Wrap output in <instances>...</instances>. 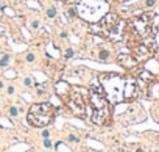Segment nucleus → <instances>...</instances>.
I'll use <instances>...</instances> for the list:
<instances>
[{
  "label": "nucleus",
  "mask_w": 159,
  "mask_h": 152,
  "mask_svg": "<svg viewBox=\"0 0 159 152\" xmlns=\"http://www.w3.org/2000/svg\"><path fill=\"white\" fill-rule=\"evenodd\" d=\"M25 60H27V63H33L34 61V53L33 52H28L27 55H25Z\"/></svg>",
  "instance_id": "14"
},
{
  "label": "nucleus",
  "mask_w": 159,
  "mask_h": 152,
  "mask_svg": "<svg viewBox=\"0 0 159 152\" xmlns=\"http://www.w3.org/2000/svg\"><path fill=\"white\" fill-rule=\"evenodd\" d=\"M122 2H128V0H122Z\"/></svg>",
  "instance_id": "25"
},
{
  "label": "nucleus",
  "mask_w": 159,
  "mask_h": 152,
  "mask_svg": "<svg viewBox=\"0 0 159 152\" xmlns=\"http://www.w3.org/2000/svg\"><path fill=\"white\" fill-rule=\"evenodd\" d=\"M0 19H2V14H0Z\"/></svg>",
  "instance_id": "26"
},
{
  "label": "nucleus",
  "mask_w": 159,
  "mask_h": 152,
  "mask_svg": "<svg viewBox=\"0 0 159 152\" xmlns=\"http://www.w3.org/2000/svg\"><path fill=\"white\" fill-rule=\"evenodd\" d=\"M69 141L70 143H80V138L75 137V135H69Z\"/></svg>",
  "instance_id": "18"
},
{
  "label": "nucleus",
  "mask_w": 159,
  "mask_h": 152,
  "mask_svg": "<svg viewBox=\"0 0 159 152\" xmlns=\"http://www.w3.org/2000/svg\"><path fill=\"white\" fill-rule=\"evenodd\" d=\"M51 140L50 138H44V147H47V149H51Z\"/></svg>",
  "instance_id": "17"
},
{
  "label": "nucleus",
  "mask_w": 159,
  "mask_h": 152,
  "mask_svg": "<svg viewBox=\"0 0 159 152\" xmlns=\"http://www.w3.org/2000/svg\"><path fill=\"white\" fill-rule=\"evenodd\" d=\"M6 92H8V94H12V92H14V86H12V85H10V86L6 88Z\"/></svg>",
  "instance_id": "21"
},
{
  "label": "nucleus",
  "mask_w": 159,
  "mask_h": 152,
  "mask_svg": "<svg viewBox=\"0 0 159 152\" xmlns=\"http://www.w3.org/2000/svg\"><path fill=\"white\" fill-rule=\"evenodd\" d=\"M24 85L27 86V88H33V80H31V77H25L24 78Z\"/></svg>",
  "instance_id": "13"
},
{
  "label": "nucleus",
  "mask_w": 159,
  "mask_h": 152,
  "mask_svg": "<svg viewBox=\"0 0 159 152\" xmlns=\"http://www.w3.org/2000/svg\"><path fill=\"white\" fill-rule=\"evenodd\" d=\"M55 107L51 104H34L31 105L27 119L33 127H45L55 119Z\"/></svg>",
  "instance_id": "1"
},
{
  "label": "nucleus",
  "mask_w": 159,
  "mask_h": 152,
  "mask_svg": "<svg viewBox=\"0 0 159 152\" xmlns=\"http://www.w3.org/2000/svg\"><path fill=\"white\" fill-rule=\"evenodd\" d=\"M41 137L42 138H50V130H42V133H41Z\"/></svg>",
  "instance_id": "19"
},
{
  "label": "nucleus",
  "mask_w": 159,
  "mask_h": 152,
  "mask_svg": "<svg viewBox=\"0 0 159 152\" xmlns=\"http://www.w3.org/2000/svg\"><path fill=\"white\" fill-rule=\"evenodd\" d=\"M136 152H145V151H144V149H137Z\"/></svg>",
  "instance_id": "24"
},
{
  "label": "nucleus",
  "mask_w": 159,
  "mask_h": 152,
  "mask_svg": "<svg viewBox=\"0 0 159 152\" xmlns=\"http://www.w3.org/2000/svg\"><path fill=\"white\" fill-rule=\"evenodd\" d=\"M133 57L137 60V63L139 61H145V60H148L150 57L154 53V52H151V50L148 49V46L147 44H137L134 49H133Z\"/></svg>",
  "instance_id": "2"
},
{
  "label": "nucleus",
  "mask_w": 159,
  "mask_h": 152,
  "mask_svg": "<svg viewBox=\"0 0 159 152\" xmlns=\"http://www.w3.org/2000/svg\"><path fill=\"white\" fill-rule=\"evenodd\" d=\"M3 88H5V83H3V82H2V80H0V91H2V90H3Z\"/></svg>",
  "instance_id": "23"
},
{
  "label": "nucleus",
  "mask_w": 159,
  "mask_h": 152,
  "mask_svg": "<svg viewBox=\"0 0 159 152\" xmlns=\"http://www.w3.org/2000/svg\"><path fill=\"white\" fill-rule=\"evenodd\" d=\"M10 115H11L12 118H16L17 115H19V110H17V107H11V108H10Z\"/></svg>",
  "instance_id": "16"
},
{
  "label": "nucleus",
  "mask_w": 159,
  "mask_h": 152,
  "mask_svg": "<svg viewBox=\"0 0 159 152\" xmlns=\"http://www.w3.org/2000/svg\"><path fill=\"white\" fill-rule=\"evenodd\" d=\"M139 77L142 78L144 82H153V80H154V74H151V72H150V71H147V69H144V71H140Z\"/></svg>",
  "instance_id": "8"
},
{
  "label": "nucleus",
  "mask_w": 159,
  "mask_h": 152,
  "mask_svg": "<svg viewBox=\"0 0 159 152\" xmlns=\"http://www.w3.org/2000/svg\"><path fill=\"white\" fill-rule=\"evenodd\" d=\"M39 25H41L39 19H33V20H31V24H30V28H33V30H36V28H39Z\"/></svg>",
  "instance_id": "12"
},
{
  "label": "nucleus",
  "mask_w": 159,
  "mask_h": 152,
  "mask_svg": "<svg viewBox=\"0 0 159 152\" xmlns=\"http://www.w3.org/2000/svg\"><path fill=\"white\" fill-rule=\"evenodd\" d=\"M156 0H145V6L147 8H153V6H156Z\"/></svg>",
  "instance_id": "15"
},
{
  "label": "nucleus",
  "mask_w": 159,
  "mask_h": 152,
  "mask_svg": "<svg viewBox=\"0 0 159 152\" xmlns=\"http://www.w3.org/2000/svg\"><path fill=\"white\" fill-rule=\"evenodd\" d=\"M10 63H11V55L10 53H5L3 57H0V67H6Z\"/></svg>",
  "instance_id": "9"
},
{
  "label": "nucleus",
  "mask_w": 159,
  "mask_h": 152,
  "mask_svg": "<svg viewBox=\"0 0 159 152\" xmlns=\"http://www.w3.org/2000/svg\"><path fill=\"white\" fill-rule=\"evenodd\" d=\"M45 14H47V17H49V19H55V17H56V14H58L56 8H55V6H49L45 10Z\"/></svg>",
  "instance_id": "10"
},
{
  "label": "nucleus",
  "mask_w": 159,
  "mask_h": 152,
  "mask_svg": "<svg viewBox=\"0 0 159 152\" xmlns=\"http://www.w3.org/2000/svg\"><path fill=\"white\" fill-rule=\"evenodd\" d=\"M73 55H75V52H73L72 47H67L66 50H64V58H72Z\"/></svg>",
  "instance_id": "11"
},
{
  "label": "nucleus",
  "mask_w": 159,
  "mask_h": 152,
  "mask_svg": "<svg viewBox=\"0 0 159 152\" xmlns=\"http://www.w3.org/2000/svg\"><path fill=\"white\" fill-rule=\"evenodd\" d=\"M91 104L94 110L95 108H103V107H108V104H106V99L105 96L101 94H97V92H91Z\"/></svg>",
  "instance_id": "6"
},
{
  "label": "nucleus",
  "mask_w": 159,
  "mask_h": 152,
  "mask_svg": "<svg viewBox=\"0 0 159 152\" xmlns=\"http://www.w3.org/2000/svg\"><path fill=\"white\" fill-rule=\"evenodd\" d=\"M108 116H109L108 107L95 108V110H94V115H92V122H94V124H105L106 119H108Z\"/></svg>",
  "instance_id": "5"
},
{
  "label": "nucleus",
  "mask_w": 159,
  "mask_h": 152,
  "mask_svg": "<svg viewBox=\"0 0 159 152\" xmlns=\"http://www.w3.org/2000/svg\"><path fill=\"white\" fill-rule=\"evenodd\" d=\"M69 105L72 107V110L76 113H81L83 111V107H84V102H83V97H81L80 91H75L73 94L70 96V99H69Z\"/></svg>",
  "instance_id": "4"
},
{
  "label": "nucleus",
  "mask_w": 159,
  "mask_h": 152,
  "mask_svg": "<svg viewBox=\"0 0 159 152\" xmlns=\"http://www.w3.org/2000/svg\"><path fill=\"white\" fill-rule=\"evenodd\" d=\"M97 52H98L97 53V58L100 61H108L109 58H111V52H109L108 49H98Z\"/></svg>",
  "instance_id": "7"
},
{
  "label": "nucleus",
  "mask_w": 159,
  "mask_h": 152,
  "mask_svg": "<svg viewBox=\"0 0 159 152\" xmlns=\"http://www.w3.org/2000/svg\"><path fill=\"white\" fill-rule=\"evenodd\" d=\"M75 14H76V13H75V10H73V8H70V10L67 11V16H69V17H73Z\"/></svg>",
  "instance_id": "20"
},
{
  "label": "nucleus",
  "mask_w": 159,
  "mask_h": 152,
  "mask_svg": "<svg viewBox=\"0 0 159 152\" xmlns=\"http://www.w3.org/2000/svg\"><path fill=\"white\" fill-rule=\"evenodd\" d=\"M117 61H119L120 66L126 67V69H134V67L137 66V60L133 57L131 53H128V52L119 53V55H117Z\"/></svg>",
  "instance_id": "3"
},
{
  "label": "nucleus",
  "mask_w": 159,
  "mask_h": 152,
  "mask_svg": "<svg viewBox=\"0 0 159 152\" xmlns=\"http://www.w3.org/2000/svg\"><path fill=\"white\" fill-rule=\"evenodd\" d=\"M67 36H69V35H67L66 31H61V33H59V38H61V39H67Z\"/></svg>",
  "instance_id": "22"
}]
</instances>
